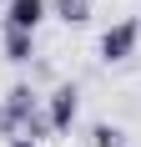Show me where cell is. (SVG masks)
Returning a JSON list of instances; mask_svg holds the SVG:
<instances>
[{
	"mask_svg": "<svg viewBox=\"0 0 141 147\" xmlns=\"http://www.w3.org/2000/svg\"><path fill=\"white\" fill-rule=\"evenodd\" d=\"M81 117V91L76 86H56V96L45 102V122H51V132H70Z\"/></svg>",
	"mask_w": 141,
	"mask_h": 147,
	"instance_id": "cell-1",
	"label": "cell"
},
{
	"mask_svg": "<svg viewBox=\"0 0 141 147\" xmlns=\"http://www.w3.org/2000/svg\"><path fill=\"white\" fill-rule=\"evenodd\" d=\"M136 41H141L136 20H116V26L101 36V61H126L131 51H136Z\"/></svg>",
	"mask_w": 141,
	"mask_h": 147,
	"instance_id": "cell-2",
	"label": "cell"
},
{
	"mask_svg": "<svg viewBox=\"0 0 141 147\" xmlns=\"http://www.w3.org/2000/svg\"><path fill=\"white\" fill-rule=\"evenodd\" d=\"M45 10H51L45 0H10V5H5V30H30V36H35L41 20H45Z\"/></svg>",
	"mask_w": 141,
	"mask_h": 147,
	"instance_id": "cell-3",
	"label": "cell"
},
{
	"mask_svg": "<svg viewBox=\"0 0 141 147\" xmlns=\"http://www.w3.org/2000/svg\"><path fill=\"white\" fill-rule=\"evenodd\" d=\"M35 102H41V96H35V91H30L25 81H20V86H10V91H5V102H0V107H5V112H10V117L20 122V132H25V122H30V112H41Z\"/></svg>",
	"mask_w": 141,
	"mask_h": 147,
	"instance_id": "cell-4",
	"label": "cell"
},
{
	"mask_svg": "<svg viewBox=\"0 0 141 147\" xmlns=\"http://www.w3.org/2000/svg\"><path fill=\"white\" fill-rule=\"evenodd\" d=\"M30 56H35V36H30V30H5V61L20 66V61H30Z\"/></svg>",
	"mask_w": 141,
	"mask_h": 147,
	"instance_id": "cell-5",
	"label": "cell"
},
{
	"mask_svg": "<svg viewBox=\"0 0 141 147\" xmlns=\"http://www.w3.org/2000/svg\"><path fill=\"white\" fill-rule=\"evenodd\" d=\"M56 15L66 26H81L86 15H91V0H56Z\"/></svg>",
	"mask_w": 141,
	"mask_h": 147,
	"instance_id": "cell-6",
	"label": "cell"
},
{
	"mask_svg": "<svg viewBox=\"0 0 141 147\" xmlns=\"http://www.w3.org/2000/svg\"><path fill=\"white\" fill-rule=\"evenodd\" d=\"M91 142L96 147H121L126 137H121V127H111V122H96V127H91Z\"/></svg>",
	"mask_w": 141,
	"mask_h": 147,
	"instance_id": "cell-7",
	"label": "cell"
},
{
	"mask_svg": "<svg viewBox=\"0 0 141 147\" xmlns=\"http://www.w3.org/2000/svg\"><path fill=\"white\" fill-rule=\"evenodd\" d=\"M10 147H35V142H30V137L20 132V137H10Z\"/></svg>",
	"mask_w": 141,
	"mask_h": 147,
	"instance_id": "cell-8",
	"label": "cell"
},
{
	"mask_svg": "<svg viewBox=\"0 0 141 147\" xmlns=\"http://www.w3.org/2000/svg\"><path fill=\"white\" fill-rule=\"evenodd\" d=\"M136 26H141V20H136Z\"/></svg>",
	"mask_w": 141,
	"mask_h": 147,
	"instance_id": "cell-9",
	"label": "cell"
}]
</instances>
